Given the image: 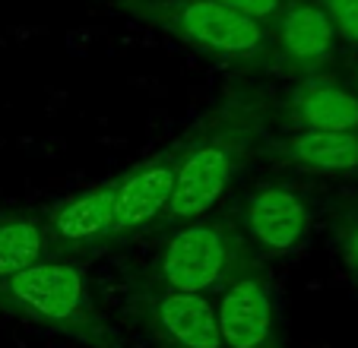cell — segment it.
Here are the masks:
<instances>
[{
  "mask_svg": "<svg viewBox=\"0 0 358 348\" xmlns=\"http://www.w3.org/2000/svg\"><path fill=\"white\" fill-rule=\"evenodd\" d=\"M276 64L301 76H311L330 61L336 48V29L317 0H285V7L270 22Z\"/></svg>",
  "mask_w": 358,
  "mask_h": 348,
  "instance_id": "9",
  "label": "cell"
},
{
  "mask_svg": "<svg viewBox=\"0 0 358 348\" xmlns=\"http://www.w3.org/2000/svg\"><path fill=\"white\" fill-rule=\"evenodd\" d=\"M339 244H343V256L349 273L358 279V219H349L343 225V235H339Z\"/></svg>",
  "mask_w": 358,
  "mask_h": 348,
  "instance_id": "16",
  "label": "cell"
},
{
  "mask_svg": "<svg viewBox=\"0 0 358 348\" xmlns=\"http://www.w3.org/2000/svg\"><path fill=\"white\" fill-rule=\"evenodd\" d=\"M121 13L162 29L175 41L229 64H276L270 26L213 0H111Z\"/></svg>",
  "mask_w": 358,
  "mask_h": 348,
  "instance_id": "3",
  "label": "cell"
},
{
  "mask_svg": "<svg viewBox=\"0 0 358 348\" xmlns=\"http://www.w3.org/2000/svg\"><path fill=\"white\" fill-rule=\"evenodd\" d=\"M248 263H254V254L238 225L222 219H194L175 225L165 238L152 260V282L169 291L210 295L222 291Z\"/></svg>",
  "mask_w": 358,
  "mask_h": 348,
  "instance_id": "4",
  "label": "cell"
},
{
  "mask_svg": "<svg viewBox=\"0 0 358 348\" xmlns=\"http://www.w3.org/2000/svg\"><path fill=\"white\" fill-rule=\"evenodd\" d=\"M317 3L330 16L333 29H336V38L358 48V0H317Z\"/></svg>",
  "mask_w": 358,
  "mask_h": 348,
  "instance_id": "14",
  "label": "cell"
},
{
  "mask_svg": "<svg viewBox=\"0 0 358 348\" xmlns=\"http://www.w3.org/2000/svg\"><path fill=\"white\" fill-rule=\"evenodd\" d=\"M48 222L38 215H0V279L22 273L51 256Z\"/></svg>",
  "mask_w": 358,
  "mask_h": 348,
  "instance_id": "13",
  "label": "cell"
},
{
  "mask_svg": "<svg viewBox=\"0 0 358 348\" xmlns=\"http://www.w3.org/2000/svg\"><path fill=\"white\" fill-rule=\"evenodd\" d=\"M143 329L159 348H222L216 304L206 295L146 288L136 301Z\"/></svg>",
  "mask_w": 358,
  "mask_h": 348,
  "instance_id": "6",
  "label": "cell"
},
{
  "mask_svg": "<svg viewBox=\"0 0 358 348\" xmlns=\"http://www.w3.org/2000/svg\"><path fill=\"white\" fill-rule=\"evenodd\" d=\"M216 320L222 348H282L273 291L257 260L248 263L222 288L216 301Z\"/></svg>",
  "mask_w": 358,
  "mask_h": 348,
  "instance_id": "5",
  "label": "cell"
},
{
  "mask_svg": "<svg viewBox=\"0 0 358 348\" xmlns=\"http://www.w3.org/2000/svg\"><path fill=\"white\" fill-rule=\"evenodd\" d=\"M213 3H219L225 10H235L241 16H250V20L264 22V26H270L279 16V10L285 7V0H213Z\"/></svg>",
  "mask_w": 358,
  "mask_h": 348,
  "instance_id": "15",
  "label": "cell"
},
{
  "mask_svg": "<svg viewBox=\"0 0 358 348\" xmlns=\"http://www.w3.org/2000/svg\"><path fill=\"white\" fill-rule=\"evenodd\" d=\"M264 140V108L250 99H229L184 136L175 161V190L162 225L206 219L229 194L238 171Z\"/></svg>",
  "mask_w": 358,
  "mask_h": 348,
  "instance_id": "1",
  "label": "cell"
},
{
  "mask_svg": "<svg viewBox=\"0 0 358 348\" xmlns=\"http://www.w3.org/2000/svg\"><path fill=\"white\" fill-rule=\"evenodd\" d=\"M175 161L178 146H171L169 152L143 161L117 177L115 219H111L108 241H124L146 228L162 225L171 203V190H175Z\"/></svg>",
  "mask_w": 358,
  "mask_h": 348,
  "instance_id": "8",
  "label": "cell"
},
{
  "mask_svg": "<svg viewBox=\"0 0 358 348\" xmlns=\"http://www.w3.org/2000/svg\"><path fill=\"white\" fill-rule=\"evenodd\" d=\"M266 152L311 174H358V133L345 130H295L282 140L266 143Z\"/></svg>",
  "mask_w": 358,
  "mask_h": 348,
  "instance_id": "11",
  "label": "cell"
},
{
  "mask_svg": "<svg viewBox=\"0 0 358 348\" xmlns=\"http://www.w3.org/2000/svg\"><path fill=\"white\" fill-rule=\"evenodd\" d=\"M0 310L64 333L89 348H121L117 333L95 307L86 273L73 260L48 256L10 279H0Z\"/></svg>",
  "mask_w": 358,
  "mask_h": 348,
  "instance_id": "2",
  "label": "cell"
},
{
  "mask_svg": "<svg viewBox=\"0 0 358 348\" xmlns=\"http://www.w3.org/2000/svg\"><path fill=\"white\" fill-rule=\"evenodd\" d=\"M311 228V209L301 194L285 184H260L248 190L238 206V231L264 254H289Z\"/></svg>",
  "mask_w": 358,
  "mask_h": 348,
  "instance_id": "7",
  "label": "cell"
},
{
  "mask_svg": "<svg viewBox=\"0 0 358 348\" xmlns=\"http://www.w3.org/2000/svg\"><path fill=\"white\" fill-rule=\"evenodd\" d=\"M115 194H117V177L108 184L83 190L80 196L57 206L45 219L51 244H57L61 250L105 244L111 231V219H115Z\"/></svg>",
  "mask_w": 358,
  "mask_h": 348,
  "instance_id": "10",
  "label": "cell"
},
{
  "mask_svg": "<svg viewBox=\"0 0 358 348\" xmlns=\"http://www.w3.org/2000/svg\"><path fill=\"white\" fill-rule=\"evenodd\" d=\"M289 117L298 130L358 133V95L324 76H304L289 99Z\"/></svg>",
  "mask_w": 358,
  "mask_h": 348,
  "instance_id": "12",
  "label": "cell"
}]
</instances>
